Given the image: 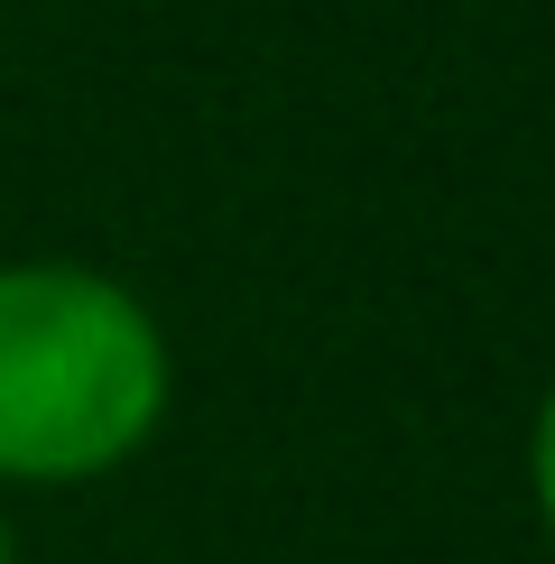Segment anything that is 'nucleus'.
Instances as JSON below:
<instances>
[{
	"label": "nucleus",
	"mask_w": 555,
	"mask_h": 564,
	"mask_svg": "<svg viewBox=\"0 0 555 564\" xmlns=\"http://www.w3.org/2000/svg\"><path fill=\"white\" fill-rule=\"evenodd\" d=\"M176 408V343L92 260H0V490L130 473Z\"/></svg>",
	"instance_id": "obj_1"
},
{
	"label": "nucleus",
	"mask_w": 555,
	"mask_h": 564,
	"mask_svg": "<svg viewBox=\"0 0 555 564\" xmlns=\"http://www.w3.org/2000/svg\"><path fill=\"white\" fill-rule=\"evenodd\" d=\"M527 509H537V528L555 546V380L537 398V416H527Z\"/></svg>",
	"instance_id": "obj_2"
},
{
	"label": "nucleus",
	"mask_w": 555,
	"mask_h": 564,
	"mask_svg": "<svg viewBox=\"0 0 555 564\" xmlns=\"http://www.w3.org/2000/svg\"><path fill=\"white\" fill-rule=\"evenodd\" d=\"M0 564H19V536H10V509H0Z\"/></svg>",
	"instance_id": "obj_3"
}]
</instances>
